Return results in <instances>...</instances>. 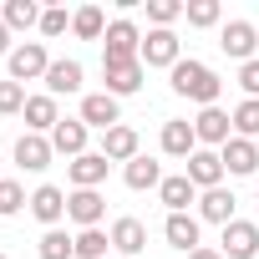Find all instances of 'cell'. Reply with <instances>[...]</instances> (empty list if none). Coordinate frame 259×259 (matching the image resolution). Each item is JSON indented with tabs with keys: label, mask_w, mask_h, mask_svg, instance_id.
Returning <instances> with one entry per match:
<instances>
[{
	"label": "cell",
	"mask_w": 259,
	"mask_h": 259,
	"mask_svg": "<svg viewBox=\"0 0 259 259\" xmlns=\"http://www.w3.org/2000/svg\"><path fill=\"white\" fill-rule=\"evenodd\" d=\"M173 92H178V97H188V102L213 107V102H219V92H224V81H219V71H213V66H203V61H178V66H173Z\"/></svg>",
	"instance_id": "6da1fadb"
},
{
	"label": "cell",
	"mask_w": 259,
	"mask_h": 259,
	"mask_svg": "<svg viewBox=\"0 0 259 259\" xmlns=\"http://www.w3.org/2000/svg\"><path fill=\"white\" fill-rule=\"evenodd\" d=\"M127 61H143V31L133 21H112L102 36V66H127Z\"/></svg>",
	"instance_id": "7a4b0ae2"
},
{
	"label": "cell",
	"mask_w": 259,
	"mask_h": 259,
	"mask_svg": "<svg viewBox=\"0 0 259 259\" xmlns=\"http://www.w3.org/2000/svg\"><path fill=\"white\" fill-rule=\"evenodd\" d=\"M219 254H224V259H259V224H249V219L224 224Z\"/></svg>",
	"instance_id": "3957f363"
},
{
	"label": "cell",
	"mask_w": 259,
	"mask_h": 259,
	"mask_svg": "<svg viewBox=\"0 0 259 259\" xmlns=\"http://www.w3.org/2000/svg\"><path fill=\"white\" fill-rule=\"evenodd\" d=\"M46 71H51V61H46V46L41 41H26V46H16L11 51V81H46Z\"/></svg>",
	"instance_id": "277c9868"
},
{
	"label": "cell",
	"mask_w": 259,
	"mask_h": 259,
	"mask_svg": "<svg viewBox=\"0 0 259 259\" xmlns=\"http://www.w3.org/2000/svg\"><path fill=\"white\" fill-rule=\"evenodd\" d=\"M188 183H193L198 193H208V188H224V158H219L213 148H198V153L188 158Z\"/></svg>",
	"instance_id": "5b68a950"
},
{
	"label": "cell",
	"mask_w": 259,
	"mask_h": 259,
	"mask_svg": "<svg viewBox=\"0 0 259 259\" xmlns=\"http://www.w3.org/2000/svg\"><path fill=\"white\" fill-rule=\"evenodd\" d=\"M219 46H224V56H234V61H254L259 31H254L249 21H229V26L219 31Z\"/></svg>",
	"instance_id": "8992f818"
},
{
	"label": "cell",
	"mask_w": 259,
	"mask_h": 259,
	"mask_svg": "<svg viewBox=\"0 0 259 259\" xmlns=\"http://www.w3.org/2000/svg\"><path fill=\"white\" fill-rule=\"evenodd\" d=\"M102 213H107V198H102L97 188H76V193H66V219H76L81 229H97Z\"/></svg>",
	"instance_id": "52a82bcc"
},
{
	"label": "cell",
	"mask_w": 259,
	"mask_h": 259,
	"mask_svg": "<svg viewBox=\"0 0 259 259\" xmlns=\"http://www.w3.org/2000/svg\"><path fill=\"white\" fill-rule=\"evenodd\" d=\"M229 127H234V117H229L224 107H203V112L193 117V133H198V143H208V148H224V143L234 138Z\"/></svg>",
	"instance_id": "ba28073f"
},
{
	"label": "cell",
	"mask_w": 259,
	"mask_h": 259,
	"mask_svg": "<svg viewBox=\"0 0 259 259\" xmlns=\"http://www.w3.org/2000/svg\"><path fill=\"white\" fill-rule=\"evenodd\" d=\"M81 122H87V127H102V133H112V127L122 122L117 97H107V92H87V97H81Z\"/></svg>",
	"instance_id": "9c48e42d"
},
{
	"label": "cell",
	"mask_w": 259,
	"mask_h": 259,
	"mask_svg": "<svg viewBox=\"0 0 259 259\" xmlns=\"http://www.w3.org/2000/svg\"><path fill=\"white\" fill-rule=\"evenodd\" d=\"M183 56H178V36L173 31H148L143 36V66H178Z\"/></svg>",
	"instance_id": "30bf717a"
},
{
	"label": "cell",
	"mask_w": 259,
	"mask_h": 259,
	"mask_svg": "<svg viewBox=\"0 0 259 259\" xmlns=\"http://www.w3.org/2000/svg\"><path fill=\"white\" fill-rule=\"evenodd\" d=\"M51 138H41V133H21L16 138V163L26 168V173H41V168H51Z\"/></svg>",
	"instance_id": "8fae6325"
},
{
	"label": "cell",
	"mask_w": 259,
	"mask_h": 259,
	"mask_svg": "<svg viewBox=\"0 0 259 259\" xmlns=\"http://www.w3.org/2000/svg\"><path fill=\"white\" fill-rule=\"evenodd\" d=\"M219 158H224V173H239V178L259 173V148H254L249 138H229V143L219 148Z\"/></svg>",
	"instance_id": "7c38bea8"
},
{
	"label": "cell",
	"mask_w": 259,
	"mask_h": 259,
	"mask_svg": "<svg viewBox=\"0 0 259 259\" xmlns=\"http://www.w3.org/2000/svg\"><path fill=\"white\" fill-rule=\"evenodd\" d=\"M31 213H36L46 229H56V224L66 219V193H61L56 183H41V188L31 193Z\"/></svg>",
	"instance_id": "4fadbf2b"
},
{
	"label": "cell",
	"mask_w": 259,
	"mask_h": 259,
	"mask_svg": "<svg viewBox=\"0 0 259 259\" xmlns=\"http://www.w3.org/2000/svg\"><path fill=\"white\" fill-rule=\"evenodd\" d=\"M163 153H168V158H193V153H198V133H193V122H183V117L163 122Z\"/></svg>",
	"instance_id": "5bb4252c"
},
{
	"label": "cell",
	"mask_w": 259,
	"mask_h": 259,
	"mask_svg": "<svg viewBox=\"0 0 259 259\" xmlns=\"http://www.w3.org/2000/svg\"><path fill=\"white\" fill-rule=\"evenodd\" d=\"M102 158L107 163H133L138 158V133L127 122H117L112 133H102Z\"/></svg>",
	"instance_id": "9a60e30c"
},
{
	"label": "cell",
	"mask_w": 259,
	"mask_h": 259,
	"mask_svg": "<svg viewBox=\"0 0 259 259\" xmlns=\"http://www.w3.org/2000/svg\"><path fill=\"white\" fill-rule=\"evenodd\" d=\"M112 249H117V254H143V249H148V224L133 219V213L117 219V224H112Z\"/></svg>",
	"instance_id": "2e32d148"
},
{
	"label": "cell",
	"mask_w": 259,
	"mask_h": 259,
	"mask_svg": "<svg viewBox=\"0 0 259 259\" xmlns=\"http://www.w3.org/2000/svg\"><path fill=\"white\" fill-rule=\"evenodd\" d=\"M51 148L66 153V158H81V153H87V122H81V117H61L56 133H51Z\"/></svg>",
	"instance_id": "e0dca14e"
},
{
	"label": "cell",
	"mask_w": 259,
	"mask_h": 259,
	"mask_svg": "<svg viewBox=\"0 0 259 259\" xmlns=\"http://www.w3.org/2000/svg\"><path fill=\"white\" fill-rule=\"evenodd\" d=\"M56 122H61V112H56V97L51 92H41V97H31L26 102V127H31V133H56Z\"/></svg>",
	"instance_id": "ac0fdd59"
},
{
	"label": "cell",
	"mask_w": 259,
	"mask_h": 259,
	"mask_svg": "<svg viewBox=\"0 0 259 259\" xmlns=\"http://www.w3.org/2000/svg\"><path fill=\"white\" fill-rule=\"evenodd\" d=\"M107 168H112V163H107L102 153H81V158H71V163H66V173H71V183H76V188H97V183L107 178Z\"/></svg>",
	"instance_id": "d6986e66"
},
{
	"label": "cell",
	"mask_w": 259,
	"mask_h": 259,
	"mask_svg": "<svg viewBox=\"0 0 259 259\" xmlns=\"http://www.w3.org/2000/svg\"><path fill=\"white\" fill-rule=\"evenodd\" d=\"M158 198L168 203V213H188V203H198V188L188 183V173H173V178H163Z\"/></svg>",
	"instance_id": "ffe728a7"
},
{
	"label": "cell",
	"mask_w": 259,
	"mask_h": 259,
	"mask_svg": "<svg viewBox=\"0 0 259 259\" xmlns=\"http://www.w3.org/2000/svg\"><path fill=\"white\" fill-rule=\"evenodd\" d=\"M234 193L229 188H208V193H198V219H208V224H234Z\"/></svg>",
	"instance_id": "44dd1931"
},
{
	"label": "cell",
	"mask_w": 259,
	"mask_h": 259,
	"mask_svg": "<svg viewBox=\"0 0 259 259\" xmlns=\"http://www.w3.org/2000/svg\"><path fill=\"white\" fill-rule=\"evenodd\" d=\"M107 76V97H133L143 87V61H127V66H102Z\"/></svg>",
	"instance_id": "7402d4cb"
},
{
	"label": "cell",
	"mask_w": 259,
	"mask_h": 259,
	"mask_svg": "<svg viewBox=\"0 0 259 259\" xmlns=\"http://www.w3.org/2000/svg\"><path fill=\"white\" fill-rule=\"evenodd\" d=\"M46 92H51V97H71V92H81V61H51V71H46Z\"/></svg>",
	"instance_id": "603a6c76"
},
{
	"label": "cell",
	"mask_w": 259,
	"mask_h": 259,
	"mask_svg": "<svg viewBox=\"0 0 259 259\" xmlns=\"http://www.w3.org/2000/svg\"><path fill=\"white\" fill-rule=\"evenodd\" d=\"M163 234H168V244H173V249H183V254H193V249H198V219H193V213H168Z\"/></svg>",
	"instance_id": "cb8c5ba5"
},
{
	"label": "cell",
	"mask_w": 259,
	"mask_h": 259,
	"mask_svg": "<svg viewBox=\"0 0 259 259\" xmlns=\"http://www.w3.org/2000/svg\"><path fill=\"white\" fill-rule=\"evenodd\" d=\"M122 178H127V188H133V193H143V188H163V168H158L153 158H143V153L122 168Z\"/></svg>",
	"instance_id": "d4e9b609"
},
{
	"label": "cell",
	"mask_w": 259,
	"mask_h": 259,
	"mask_svg": "<svg viewBox=\"0 0 259 259\" xmlns=\"http://www.w3.org/2000/svg\"><path fill=\"white\" fill-rule=\"evenodd\" d=\"M41 6L36 0H6V6H0V21H6L11 31H31V26H41Z\"/></svg>",
	"instance_id": "484cf974"
},
{
	"label": "cell",
	"mask_w": 259,
	"mask_h": 259,
	"mask_svg": "<svg viewBox=\"0 0 259 259\" xmlns=\"http://www.w3.org/2000/svg\"><path fill=\"white\" fill-rule=\"evenodd\" d=\"M71 31H76L81 41H102V36H107V21H102V6H81V11L71 16Z\"/></svg>",
	"instance_id": "4316f807"
},
{
	"label": "cell",
	"mask_w": 259,
	"mask_h": 259,
	"mask_svg": "<svg viewBox=\"0 0 259 259\" xmlns=\"http://www.w3.org/2000/svg\"><path fill=\"white\" fill-rule=\"evenodd\" d=\"M229 117H234V138H249V143L259 138V102H254V97H244Z\"/></svg>",
	"instance_id": "83f0119b"
},
{
	"label": "cell",
	"mask_w": 259,
	"mask_h": 259,
	"mask_svg": "<svg viewBox=\"0 0 259 259\" xmlns=\"http://www.w3.org/2000/svg\"><path fill=\"white\" fill-rule=\"evenodd\" d=\"M107 244H112V234L81 229V234H76V259H107Z\"/></svg>",
	"instance_id": "f1b7e54d"
},
{
	"label": "cell",
	"mask_w": 259,
	"mask_h": 259,
	"mask_svg": "<svg viewBox=\"0 0 259 259\" xmlns=\"http://www.w3.org/2000/svg\"><path fill=\"white\" fill-rule=\"evenodd\" d=\"M76 239H66V229H46L41 234V259H71Z\"/></svg>",
	"instance_id": "f546056e"
},
{
	"label": "cell",
	"mask_w": 259,
	"mask_h": 259,
	"mask_svg": "<svg viewBox=\"0 0 259 259\" xmlns=\"http://www.w3.org/2000/svg\"><path fill=\"white\" fill-rule=\"evenodd\" d=\"M26 203H31V198H26V188H21L16 178H0V213L11 219V213H21Z\"/></svg>",
	"instance_id": "4dcf8cb0"
},
{
	"label": "cell",
	"mask_w": 259,
	"mask_h": 259,
	"mask_svg": "<svg viewBox=\"0 0 259 259\" xmlns=\"http://www.w3.org/2000/svg\"><path fill=\"white\" fill-rule=\"evenodd\" d=\"M178 16H183L178 0H148V21H153V31H168Z\"/></svg>",
	"instance_id": "1f68e13d"
},
{
	"label": "cell",
	"mask_w": 259,
	"mask_h": 259,
	"mask_svg": "<svg viewBox=\"0 0 259 259\" xmlns=\"http://www.w3.org/2000/svg\"><path fill=\"white\" fill-rule=\"evenodd\" d=\"M183 16H188V26L208 31V26H219V0H193V6H183Z\"/></svg>",
	"instance_id": "d6a6232c"
},
{
	"label": "cell",
	"mask_w": 259,
	"mask_h": 259,
	"mask_svg": "<svg viewBox=\"0 0 259 259\" xmlns=\"http://www.w3.org/2000/svg\"><path fill=\"white\" fill-rule=\"evenodd\" d=\"M26 87L21 81H0V112H26Z\"/></svg>",
	"instance_id": "836d02e7"
},
{
	"label": "cell",
	"mask_w": 259,
	"mask_h": 259,
	"mask_svg": "<svg viewBox=\"0 0 259 259\" xmlns=\"http://www.w3.org/2000/svg\"><path fill=\"white\" fill-rule=\"evenodd\" d=\"M71 26V16H66V6H51L46 16H41V36H61Z\"/></svg>",
	"instance_id": "e575fe53"
},
{
	"label": "cell",
	"mask_w": 259,
	"mask_h": 259,
	"mask_svg": "<svg viewBox=\"0 0 259 259\" xmlns=\"http://www.w3.org/2000/svg\"><path fill=\"white\" fill-rule=\"evenodd\" d=\"M239 87H244V92H249V97H254V102H259V56H254V61H244V66H239Z\"/></svg>",
	"instance_id": "d590c367"
},
{
	"label": "cell",
	"mask_w": 259,
	"mask_h": 259,
	"mask_svg": "<svg viewBox=\"0 0 259 259\" xmlns=\"http://www.w3.org/2000/svg\"><path fill=\"white\" fill-rule=\"evenodd\" d=\"M188 259H224V254H219V249H208V244H198V249H193Z\"/></svg>",
	"instance_id": "8d00e7d4"
},
{
	"label": "cell",
	"mask_w": 259,
	"mask_h": 259,
	"mask_svg": "<svg viewBox=\"0 0 259 259\" xmlns=\"http://www.w3.org/2000/svg\"><path fill=\"white\" fill-rule=\"evenodd\" d=\"M0 56H11V26L0 21Z\"/></svg>",
	"instance_id": "74e56055"
},
{
	"label": "cell",
	"mask_w": 259,
	"mask_h": 259,
	"mask_svg": "<svg viewBox=\"0 0 259 259\" xmlns=\"http://www.w3.org/2000/svg\"><path fill=\"white\" fill-rule=\"evenodd\" d=\"M0 259H11V254H0Z\"/></svg>",
	"instance_id": "f35d334b"
}]
</instances>
